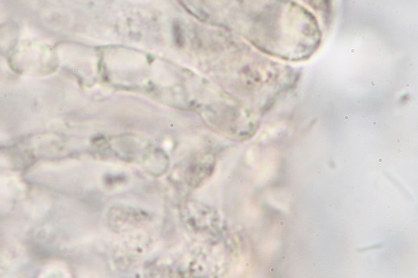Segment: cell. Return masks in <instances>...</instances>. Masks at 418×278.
<instances>
[{"label":"cell","mask_w":418,"mask_h":278,"mask_svg":"<svg viewBox=\"0 0 418 278\" xmlns=\"http://www.w3.org/2000/svg\"><path fill=\"white\" fill-rule=\"evenodd\" d=\"M381 161H383V159H379V162H381Z\"/></svg>","instance_id":"9c48e42d"},{"label":"cell","mask_w":418,"mask_h":278,"mask_svg":"<svg viewBox=\"0 0 418 278\" xmlns=\"http://www.w3.org/2000/svg\"><path fill=\"white\" fill-rule=\"evenodd\" d=\"M388 209H390V205H388Z\"/></svg>","instance_id":"30bf717a"},{"label":"cell","mask_w":418,"mask_h":278,"mask_svg":"<svg viewBox=\"0 0 418 278\" xmlns=\"http://www.w3.org/2000/svg\"><path fill=\"white\" fill-rule=\"evenodd\" d=\"M323 231H317V233H316V234H315V236H317V238H320V236L321 235H323Z\"/></svg>","instance_id":"7a4b0ae2"},{"label":"cell","mask_w":418,"mask_h":278,"mask_svg":"<svg viewBox=\"0 0 418 278\" xmlns=\"http://www.w3.org/2000/svg\"><path fill=\"white\" fill-rule=\"evenodd\" d=\"M284 224V221H280V224H279L280 226H283Z\"/></svg>","instance_id":"5b68a950"},{"label":"cell","mask_w":418,"mask_h":278,"mask_svg":"<svg viewBox=\"0 0 418 278\" xmlns=\"http://www.w3.org/2000/svg\"><path fill=\"white\" fill-rule=\"evenodd\" d=\"M327 207L330 208H332L333 207V205L332 203H329Z\"/></svg>","instance_id":"277c9868"},{"label":"cell","mask_w":418,"mask_h":278,"mask_svg":"<svg viewBox=\"0 0 418 278\" xmlns=\"http://www.w3.org/2000/svg\"><path fill=\"white\" fill-rule=\"evenodd\" d=\"M313 267H316V264L315 263H313Z\"/></svg>","instance_id":"ba28073f"},{"label":"cell","mask_w":418,"mask_h":278,"mask_svg":"<svg viewBox=\"0 0 418 278\" xmlns=\"http://www.w3.org/2000/svg\"><path fill=\"white\" fill-rule=\"evenodd\" d=\"M318 174L321 175V174H323V173H321V171H318Z\"/></svg>","instance_id":"52a82bcc"},{"label":"cell","mask_w":418,"mask_h":278,"mask_svg":"<svg viewBox=\"0 0 418 278\" xmlns=\"http://www.w3.org/2000/svg\"><path fill=\"white\" fill-rule=\"evenodd\" d=\"M356 187H355V185H352V191H354V190H356Z\"/></svg>","instance_id":"3957f363"},{"label":"cell","mask_w":418,"mask_h":278,"mask_svg":"<svg viewBox=\"0 0 418 278\" xmlns=\"http://www.w3.org/2000/svg\"><path fill=\"white\" fill-rule=\"evenodd\" d=\"M275 271V268H271V272H274Z\"/></svg>","instance_id":"8992f818"},{"label":"cell","mask_w":418,"mask_h":278,"mask_svg":"<svg viewBox=\"0 0 418 278\" xmlns=\"http://www.w3.org/2000/svg\"><path fill=\"white\" fill-rule=\"evenodd\" d=\"M13 66L31 73H43L47 67H54V52L48 46L28 45L16 47L13 53Z\"/></svg>","instance_id":"6da1fadb"}]
</instances>
